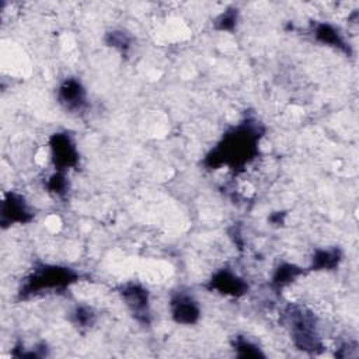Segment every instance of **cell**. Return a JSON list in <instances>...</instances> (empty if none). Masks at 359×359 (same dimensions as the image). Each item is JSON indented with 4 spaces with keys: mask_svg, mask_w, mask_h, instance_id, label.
Masks as SVG:
<instances>
[{
    "mask_svg": "<svg viewBox=\"0 0 359 359\" xmlns=\"http://www.w3.org/2000/svg\"><path fill=\"white\" fill-rule=\"evenodd\" d=\"M261 133L262 129L257 122H243L224 135L217 147L206 156L205 163L213 168L223 164L230 167H240L248 163L258 151Z\"/></svg>",
    "mask_w": 359,
    "mask_h": 359,
    "instance_id": "cell-1",
    "label": "cell"
},
{
    "mask_svg": "<svg viewBox=\"0 0 359 359\" xmlns=\"http://www.w3.org/2000/svg\"><path fill=\"white\" fill-rule=\"evenodd\" d=\"M77 278L79 275L70 268L56 266V265H42L41 268L34 269V272L29 275V278L21 287L20 294L21 296L36 294L42 290L66 287L74 283Z\"/></svg>",
    "mask_w": 359,
    "mask_h": 359,
    "instance_id": "cell-2",
    "label": "cell"
},
{
    "mask_svg": "<svg viewBox=\"0 0 359 359\" xmlns=\"http://www.w3.org/2000/svg\"><path fill=\"white\" fill-rule=\"evenodd\" d=\"M286 317L290 324L293 342L299 349L316 353L323 348L316 331V320L310 311L299 306H289L286 309Z\"/></svg>",
    "mask_w": 359,
    "mask_h": 359,
    "instance_id": "cell-3",
    "label": "cell"
},
{
    "mask_svg": "<svg viewBox=\"0 0 359 359\" xmlns=\"http://www.w3.org/2000/svg\"><path fill=\"white\" fill-rule=\"evenodd\" d=\"M52 160L57 171L65 172L66 170L74 167L79 161V153L73 139L67 133H55L50 140Z\"/></svg>",
    "mask_w": 359,
    "mask_h": 359,
    "instance_id": "cell-4",
    "label": "cell"
},
{
    "mask_svg": "<svg viewBox=\"0 0 359 359\" xmlns=\"http://www.w3.org/2000/svg\"><path fill=\"white\" fill-rule=\"evenodd\" d=\"M121 294L126 303V306L130 309L133 316L142 321L149 323V293L144 287L136 283H128L121 289Z\"/></svg>",
    "mask_w": 359,
    "mask_h": 359,
    "instance_id": "cell-5",
    "label": "cell"
},
{
    "mask_svg": "<svg viewBox=\"0 0 359 359\" xmlns=\"http://www.w3.org/2000/svg\"><path fill=\"white\" fill-rule=\"evenodd\" d=\"M32 219V215L24 201V198L18 194H8L1 202V223H27Z\"/></svg>",
    "mask_w": 359,
    "mask_h": 359,
    "instance_id": "cell-6",
    "label": "cell"
},
{
    "mask_svg": "<svg viewBox=\"0 0 359 359\" xmlns=\"http://www.w3.org/2000/svg\"><path fill=\"white\" fill-rule=\"evenodd\" d=\"M59 102L69 111H80L87 104L84 87L76 79H66L57 90Z\"/></svg>",
    "mask_w": 359,
    "mask_h": 359,
    "instance_id": "cell-7",
    "label": "cell"
},
{
    "mask_svg": "<svg viewBox=\"0 0 359 359\" xmlns=\"http://www.w3.org/2000/svg\"><path fill=\"white\" fill-rule=\"evenodd\" d=\"M171 316L175 323L191 325L199 320L201 310L191 296L177 294L171 300Z\"/></svg>",
    "mask_w": 359,
    "mask_h": 359,
    "instance_id": "cell-8",
    "label": "cell"
},
{
    "mask_svg": "<svg viewBox=\"0 0 359 359\" xmlns=\"http://www.w3.org/2000/svg\"><path fill=\"white\" fill-rule=\"evenodd\" d=\"M209 287L215 289L223 294L240 296L247 292L248 286L241 278H238L231 271L222 269L212 276V279L209 280Z\"/></svg>",
    "mask_w": 359,
    "mask_h": 359,
    "instance_id": "cell-9",
    "label": "cell"
},
{
    "mask_svg": "<svg viewBox=\"0 0 359 359\" xmlns=\"http://www.w3.org/2000/svg\"><path fill=\"white\" fill-rule=\"evenodd\" d=\"M314 35L323 43H328L331 46H335V48H339V49H342L345 52H349V48L346 46V43H345L344 38L341 36V34L338 32V29L334 28L330 24H325V22L318 24L314 28Z\"/></svg>",
    "mask_w": 359,
    "mask_h": 359,
    "instance_id": "cell-10",
    "label": "cell"
},
{
    "mask_svg": "<svg viewBox=\"0 0 359 359\" xmlns=\"http://www.w3.org/2000/svg\"><path fill=\"white\" fill-rule=\"evenodd\" d=\"M341 261V251L338 248L317 250L313 255V269H332Z\"/></svg>",
    "mask_w": 359,
    "mask_h": 359,
    "instance_id": "cell-11",
    "label": "cell"
},
{
    "mask_svg": "<svg viewBox=\"0 0 359 359\" xmlns=\"http://www.w3.org/2000/svg\"><path fill=\"white\" fill-rule=\"evenodd\" d=\"M302 273H303V269L297 268L296 265L282 264L276 268V271L273 273V278H272V283H273V286H276L279 289V287L286 286L292 280H294Z\"/></svg>",
    "mask_w": 359,
    "mask_h": 359,
    "instance_id": "cell-12",
    "label": "cell"
},
{
    "mask_svg": "<svg viewBox=\"0 0 359 359\" xmlns=\"http://www.w3.org/2000/svg\"><path fill=\"white\" fill-rule=\"evenodd\" d=\"M233 348L237 351V356L240 358H262L264 353L259 351V348L257 345H254L251 341L243 338V337H237L233 341Z\"/></svg>",
    "mask_w": 359,
    "mask_h": 359,
    "instance_id": "cell-13",
    "label": "cell"
},
{
    "mask_svg": "<svg viewBox=\"0 0 359 359\" xmlns=\"http://www.w3.org/2000/svg\"><path fill=\"white\" fill-rule=\"evenodd\" d=\"M48 188L50 192L62 196L67 192L69 189V182L66 180V175L65 172L62 171H57L56 174H53L50 178H49V182H48Z\"/></svg>",
    "mask_w": 359,
    "mask_h": 359,
    "instance_id": "cell-14",
    "label": "cell"
},
{
    "mask_svg": "<svg viewBox=\"0 0 359 359\" xmlns=\"http://www.w3.org/2000/svg\"><path fill=\"white\" fill-rule=\"evenodd\" d=\"M73 317H74L76 324H79L81 327H90L95 318L93 310L88 307H77L73 313Z\"/></svg>",
    "mask_w": 359,
    "mask_h": 359,
    "instance_id": "cell-15",
    "label": "cell"
},
{
    "mask_svg": "<svg viewBox=\"0 0 359 359\" xmlns=\"http://www.w3.org/2000/svg\"><path fill=\"white\" fill-rule=\"evenodd\" d=\"M236 21H237V13H236L234 10H227V11H224V13L216 20V25H217V28L222 29V31H224V29L229 31V29H231V28L234 27Z\"/></svg>",
    "mask_w": 359,
    "mask_h": 359,
    "instance_id": "cell-16",
    "label": "cell"
},
{
    "mask_svg": "<svg viewBox=\"0 0 359 359\" xmlns=\"http://www.w3.org/2000/svg\"><path fill=\"white\" fill-rule=\"evenodd\" d=\"M109 45L119 48V49H125L129 46V39L122 34V32H111L109 34Z\"/></svg>",
    "mask_w": 359,
    "mask_h": 359,
    "instance_id": "cell-17",
    "label": "cell"
}]
</instances>
